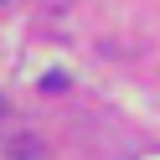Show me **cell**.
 <instances>
[{
  "instance_id": "6da1fadb",
  "label": "cell",
  "mask_w": 160,
  "mask_h": 160,
  "mask_svg": "<svg viewBox=\"0 0 160 160\" xmlns=\"http://www.w3.org/2000/svg\"><path fill=\"white\" fill-rule=\"evenodd\" d=\"M0 5H5V0H0Z\"/></svg>"
}]
</instances>
